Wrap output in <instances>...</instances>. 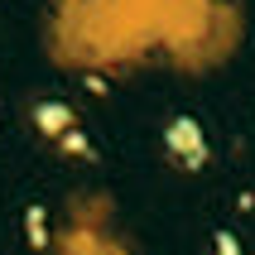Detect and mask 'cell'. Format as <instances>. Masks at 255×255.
<instances>
[{
  "label": "cell",
  "mask_w": 255,
  "mask_h": 255,
  "mask_svg": "<svg viewBox=\"0 0 255 255\" xmlns=\"http://www.w3.org/2000/svg\"><path fill=\"white\" fill-rule=\"evenodd\" d=\"M169 149L183 164H202V130L193 126V121H173V130H169Z\"/></svg>",
  "instance_id": "6da1fadb"
}]
</instances>
